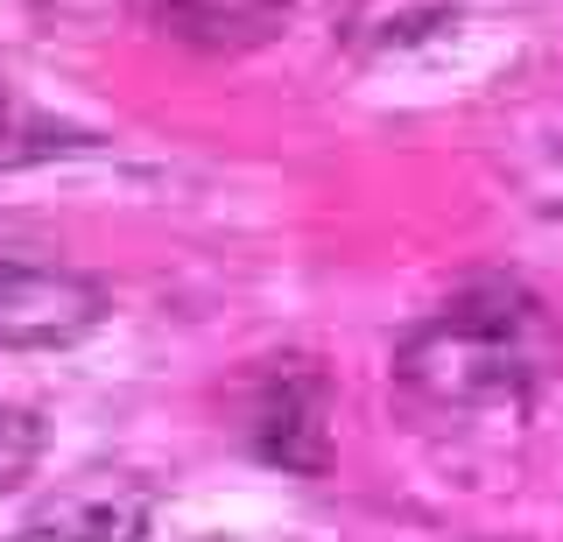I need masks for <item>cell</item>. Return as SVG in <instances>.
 Listing matches in <instances>:
<instances>
[{"instance_id":"1","label":"cell","mask_w":563,"mask_h":542,"mask_svg":"<svg viewBox=\"0 0 563 542\" xmlns=\"http://www.w3.org/2000/svg\"><path fill=\"white\" fill-rule=\"evenodd\" d=\"M563 374V324L521 283H472L395 353V388L422 416H515Z\"/></svg>"},{"instance_id":"2","label":"cell","mask_w":563,"mask_h":542,"mask_svg":"<svg viewBox=\"0 0 563 542\" xmlns=\"http://www.w3.org/2000/svg\"><path fill=\"white\" fill-rule=\"evenodd\" d=\"M246 444L289 479H324L339 458V388L317 353H282L246 374Z\"/></svg>"},{"instance_id":"3","label":"cell","mask_w":563,"mask_h":542,"mask_svg":"<svg viewBox=\"0 0 563 542\" xmlns=\"http://www.w3.org/2000/svg\"><path fill=\"white\" fill-rule=\"evenodd\" d=\"M106 318V289L78 268L0 254V345L43 353V345H78Z\"/></svg>"},{"instance_id":"4","label":"cell","mask_w":563,"mask_h":542,"mask_svg":"<svg viewBox=\"0 0 563 542\" xmlns=\"http://www.w3.org/2000/svg\"><path fill=\"white\" fill-rule=\"evenodd\" d=\"M155 494L134 472H78L8 542H148Z\"/></svg>"},{"instance_id":"5","label":"cell","mask_w":563,"mask_h":542,"mask_svg":"<svg viewBox=\"0 0 563 542\" xmlns=\"http://www.w3.org/2000/svg\"><path fill=\"white\" fill-rule=\"evenodd\" d=\"M134 22L190 49H261L282 29L289 0H128Z\"/></svg>"},{"instance_id":"6","label":"cell","mask_w":563,"mask_h":542,"mask_svg":"<svg viewBox=\"0 0 563 542\" xmlns=\"http://www.w3.org/2000/svg\"><path fill=\"white\" fill-rule=\"evenodd\" d=\"M43 416L35 409H14V401H0V494H14V486L35 479V465H43Z\"/></svg>"},{"instance_id":"7","label":"cell","mask_w":563,"mask_h":542,"mask_svg":"<svg viewBox=\"0 0 563 542\" xmlns=\"http://www.w3.org/2000/svg\"><path fill=\"white\" fill-rule=\"evenodd\" d=\"M0 254H8V247H0Z\"/></svg>"}]
</instances>
